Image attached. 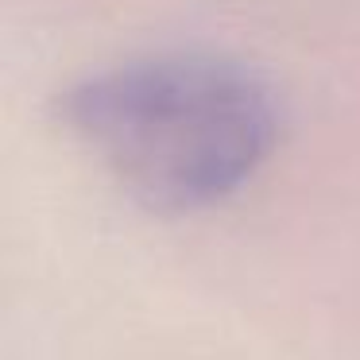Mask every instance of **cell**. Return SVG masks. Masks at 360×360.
I'll use <instances>...</instances> for the list:
<instances>
[{"label": "cell", "mask_w": 360, "mask_h": 360, "mask_svg": "<svg viewBox=\"0 0 360 360\" xmlns=\"http://www.w3.org/2000/svg\"><path fill=\"white\" fill-rule=\"evenodd\" d=\"M63 117L117 182L155 213L229 198L275 143V101L221 58H148L63 97Z\"/></svg>", "instance_id": "1"}]
</instances>
